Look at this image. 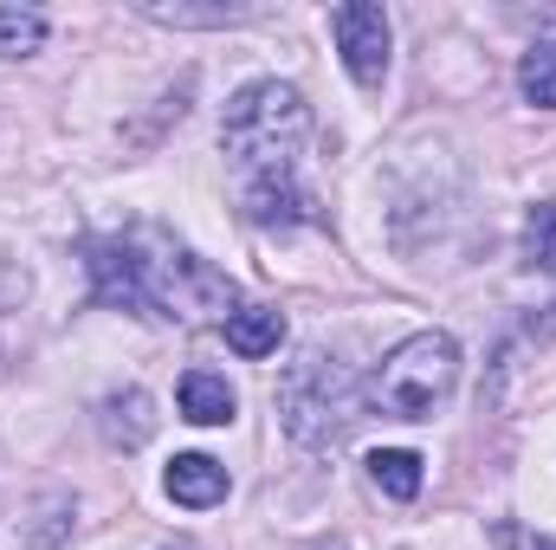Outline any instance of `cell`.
Instances as JSON below:
<instances>
[{
  "mask_svg": "<svg viewBox=\"0 0 556 550\" xmlns=\"http://www.w3.org/2000/svg\"><path fill=\"white\" fill-rule=\"evenodd\" d=\"M317 550H350V545H317Z\"/></svg>",
  "mask_w": 556,
  "mask_h": 550,
  "instance_id": "19",
  "label": "cell"
},
{
  "mask_svg": "<svg viewBox=\"0 0 556 550\" xmlns=\"http://www.w3.org/2000/svg\"><path fill=\"white\" fill-rule=\"evenodd\" d=\"M142 13L162 26H233V20H247V7H162V0H142Z\"/></svg>",
  "mask_w": 556,
  "mask_h": 550,
  "instance_id": "16",
  "label": "cell"
},
{
  "mask_svg": "<svg viewBox=\"0 0 556 550\" xmlns=\"http://www.w3.org/2000/svg\"><path fill=\"white\" fill-rule=\"evenodd\" d=\"M531 330L538 337H556V304H544V317H531Z\"/></svg>",
  "mask_w": 556,
  "mask_h": 550,
  "instance_id": "18",
  "label": "cell"
},
{
  "mask_svg": "<svg viewBox=\"0 0 556 550\" xmlns=\"http://www.w3.org/2000/svg\"><path fill=\"white\" fill-rule=\"evenodd\" d=\"M311 130V104L298 85H278V78H253L227 98V117H220V142L233 155V168L253 182V175H291V155Z\"/></svg>",
  "mask_w": 556,
  "mask_h": 550,
  "instance_id": "1",
  "label": "cell"
},
{
  "mask_svg": "<svg viewBox=\"0 0 556 550\" xmlns=\"http://www.w3.org/2000/svg\"><path fill=\"white\" fill-rule=\"evenodd\" d=\"M278 343H285V317H278V304L227 311V350H240V357H273Z\"/></svg>",
  "mask_w": 556,
  "mask_h": 550,
  "instance_id": "10",
  "label": "cell"
},
{
  "mask_svg": "<svg viewBox=\"0 0 556 550\" xmlns=\"http://www.w3.org/2000/svg\"><path fill=\"white\" fill-rule=\"evenodd\" d=\"M233 409H240V396H233L227 376H214V370H188V376H181V414H188L194 427H227Z\"/></svg>",
  "mask_w": 556,
  "mask_h": 550,
  "instance_id": "9",
  "label": "cell"
},
{
  "mask_svg": "<svg viewBox=\"0 0 556 550\" xmlns=\"http://www.w3.org/2000/svg\"><path fill=\"white\" fill-rule=\"evenodd\" d=\"M420 453H408V447H382V453H369V479L389 492V499H415L420 492Z\"/></svg>",
  "mask_w": 556,
  "mask_h": 550,
  "instance_id": "13",
  "label": "cell"
},
{
  "mask_svg": "<svg viewBox=\"0 0 556 550\" xmlns=\"http://www.w3.org/2000/svg\"><path fill=\"white\" fill-rule=\"evenodd\" d=\"M85 266H91V285H98L104 304H124V311L155 317V260H142L137 240H91Z\"/></svg>",
  "mask_w": 556,
  "mask_h": 550,
  "instance_id": "6",
  "label": "cell"
},
{
  "mask_svg": "<svg viewBox=\"0 0 556 550\" xmlns=\"http://www.w3.org/2000/svg\"><path fill=\"white\" fill-rule=\"evenodd\" d=\"M240 195H247V221H260V227H291V221H311V195H304L291 175H253Z\"/></svg>",
  "mask_w": 556,
  "mask_h": 550,
  "instance_id": "8",
  "label": "cell"
},
{
  "mask_svg": "<svg viewBox=\"0 0 556 550\" xmlns=\"http://www.w3.org/2000/svg\"><path fill=\"white\" fill-rule=\"evenodd\" d=\"M330 33H337V52H343L350 78L363 91H382V78H389V13L376 0H343L330 13Z\"/></svg>",
  "mask_w": 556,
  "mask_h": 550,
  "instance_id": "5",
  "label": "cell"
},
{
  "mask_svg": "<svg viewBox=\"0 0 556 550\" xmlns=\"http://www.w3.org/2000/svg\"><path fill=\"white\" fill-rule=\"evenodd\" d=\"M46 46V13L39 7H0V59H33Z\"/></svg>",
  "mask_w": 556,
  "mask_h": 550,
  "instance_id": "14",
  "label": "cell"
},
{
  "mask_svg": "<svg viewBox=\"0 0 556 550\" xmlns=\"http://www.w3.org/2000/svg\"><path fill=\"white\" fill-rule=\"evenodd\" d=\"M356 409H363L356 376H350L337 357H324V350H304V357L285 370V383H278V414H285V434H291L298 447H311V453L337 447V440L350 434Z\"/></svg>",
  "mask_w": 556,
  "mask_h": 550,
  "instance_id": "2",
  "label": "cell"
},
{
  "mask_svg": "<svg viewBox=\"0 0 556 550\" xmlns=\"http://www.w3.org/2000/svg\"><path fill=\"white\" fill-rule=\"evenodd\" d=\"M498 545L505 550H556V538H531V532H518V525H498Z\"/></svg>",
  "mask_w": 556,
  "mask_h": 550,
  "instance_id": "17",
  "label": "cell"
},
{
  "mask_svg": "<svg viewBox=\"0 0 556 550\" xmlns=\"http://www.w3.org/2000/svg\"><path fill=\"white\" fill-rule=\"evenodd\" d=\"M233 304V285L194 253H162L155 260V317H181V324H207Z\"/></svg>",
  "mask_w": 556,
  "mask_h": 550,
  "instance_id": "4",
  "label": "cell"
},
{
  "mask_svg": "<svg viewBox=\"0 0 556 550\" xmlns=\"http://www.w3.org/2000/svg\"><path fill=\"white\" fill-rule=\"evenodd\" d=\"M518 91H525V104L556 111V39H538V46L518 59Z\"/></svg>",
  "mask_w": 556,
  "mask_h": 550,
  "instance_id": "12",
  "label": "cell"
},
{
  "mask_svg": "<svg viewBox=\"0 0 556 550\" xmlns=\"http://www.w3.org/2000/svg\"><path fill=\"white\" fill-rule=\"evenodd\" d=\"M149 434H155V414H149V396H142V389H124V396L104 402V440H111V447L130 453Z\"/></svg>",
  "mask_w": 556,
  "mask_h": 550,
  "instance_id": "11",
  "label": "cell"
},
{
  "mask_svg": "<svg viewBox=\"0 0 556 550\" xmlns=\"http://www.w3.org/2000/svg\"><path fill=\"white\" fill-rule=\"evenodd\" d=\"M525 273H556V201H538L525 214Z\"/></svg>",
  "mask_w": 556,
  "mask_h": 550,
  "instance_id": "15",
  "label": "cell"
},
{
  "mask_svg": "<svg viewBox=\"0 0 556 550\" xmlns=\"http://www.w3.org/2000/svg\"><path fill=\"white\" fill-rule=\"evenodd\" d=\"M162 486H168V499H175V505L207 512V505H220V499H227V466H220L214 453H181V460L162 473Z\"/></svg>",
  "mask_w": 556,
  "mask_h": 550,
  "instance_id": "7",
  "label": "cell"
},
{
  "mask_svg": "<svg viewBox=\"0 0 556 550\" xmlns=\"http://www.w3.org/2000/svg\"><path fill=\"white\" fill-rule=\"evenodd\" d=\"M453 383H459V343L446 330H420L408 343H395L382 370L369 376V409L395 414V421H433V409L453 396Z\"/></svg>",
  "mask_w": 556,
  "mask_h": 550,
  "instance_id": "3",
  "label": "cell"
}]
</instances>
